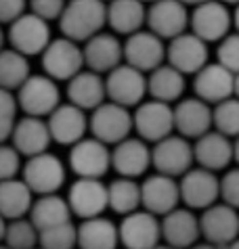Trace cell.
<instances>
[{
  "mask_svg": "<svg viewBox=\"0 0 239 249\" xmlns=\"http://www.w3.org/2000/svg\"><path fill=\"white\" fill-rule=\"evenodd\" d=\"M69 168L78 178H101L111 168V151L99 138H86L72 144L69 149Z\"/></svg>",
  "mask_w": 239,
  "mask_h": 249,
  "instance_id": "cell-8",
  "label": "cell"
},
{
  "mask_svg": "<svg viewBox=\"0 0 239 249\" xmlns=\"http://www.w3.org/2000/svg\"><path fill=\"white\" fill-rule=\"evenodd\" d=\"M147 23V6L143 0H109L107 4V25L116 34L140 32Z\"/></svg>",
  "mask_w": 239,
  "mask_h": 249,
  "instance_id": "cell-29",
  "label": "cell"
},
{
  "mask_svg": "<svg viewBox=\"0 0 239 249\" xmlns=\"http://www.w3.org/2000/svg\"><path fill=\"white\" fill-rule=\"evenodd\" d=\"M65 4L67 0H30V11L46 21H53V19H61Z\"/></svg>",
  "mask_w": 239,
  "mask_h": 249,
  "instance_id": "cell-43",
  "label": "cell"
},
{
  "mask_svg": "<svg viewBox=\"0 0 239 249\" xmlns=\"http://www.w3.org/2000/svg\"><path fill=\"white\" fill-rule=\"evenodd\" d=\"M214 126V109L210 103L201 101L199 96L195 99H182L174 107V130L185 136V138H195L210 132Z\"/></svg>",
  "mask_w": 239,
  "mask_h": 249,
  "instance_id": "cell-20",
  "label": "cell"
},
{
  "mask_svg": "<svg viewBox=\"0 0 239 249\" xmlns=\"http://www.w3.org/2000/svg\"><path fill=\"white\" fill-rule=\"evenodd\" d=\"M222 249H239V239H235L233 243H229L227 247H222Z\"/></svg>",
  "mask_w": 239,
  "mask_h": 249,
  "instance_id": "cell-50",
  "label": "cell"
},
{
  "mask_svg": "<svg viewBox=\"0 0 239 249\" xmlns=\"http://www.w3.org/2000/svg\"><path fill=\"white\" fill-rule=\"evenodd\" d=\"M17 96L11 90L0 88V142H6L13 136V130L17 124Z\"/></svg>",
  "mask_w": 239,
  "mask_h": 249,
  "instance_id": "cell-39",
  "label": "cell"
},
{
  "mask_svg": "<svg viewBox=\"0 0 239 249\" xmlns=\"http://www.w3.org/2000/svg\"><path fill=\"white\" fill-rule=\"evenodd\" d=\"M189 249H222V247H219V245H212V243H195L193 247H189Z\"/></svg>",
  "mask_w": 239,
  "mask_h": 249,
  "instance_id": "cell-46",
  "label": "cell"
},
{
  "mask_svg": "<svg viewBox=\"0 0 239 249\" xmlns=\"http://www.w3.org/2000/svg\"><path fill=\"white\" fill-rule=\"evenodd\" d=\"M109 207L120 216H128L143 207V193L135 178L120 176L109 184Z\"/></svg>",
  "mask_w": 239,
  "mask_h": 249,
  "instance_id": "cell-35",
  "label": "cell"
},
{
  "mask_svg": "<svg viewBox=\"0 0 239 249\" xmlns=\"http://www.w3.org/2000/svg\"><path fill=\"white\" fill-rule=\"evenodd\" d=\"M107 23V4L105 0H67L65 11L59 19L63 36L86 42L97 36Z\"/></svg>",
  "mask_w": 239,
  "mask_h": 249,
  "instance_id": "cell-1",
  "label": "cell"
},
{
  "mask_svg": "<svg viewBox=\"0 0 239 249\" xmlns=\"http://www.w3.org/2000/svg\"><path fill=\"white\" fill-rule=\"evenodd\" d=\"M233 23H235L237 32H239V4H237V9H235V13H233Z\"/></svg>",
  "mask_w": 239,
  "mask_h": 249,
  "instance_id": "cell-48",
  "label": "cell"
},
{
  "mask_svg": "<svg viewBox=\"0 0 239 249\" xmlns=\"http://www.w3.org/2000/svg\"><path fill=\"white\" fill-rule=\"evenodd\" d=\"M30 75V63L23 53L15 51V48L0 51V88L17 92Z\"/></svg>",
  "mask_w": 239,
  "mask_h": 249,
  "instance_id": "cell-34",
  "label": "cell"
},
{
  "mask_svg": "<svg viewBox=\"0 0 239 249\" xmlns=\"http://www.w3.org/2000/svg\"><path fill=\"white\" fill-rule=\"evenodd\" d=\"M0 249H11L9 245H4V243H0Z\"/></svg>",
  "mask_w": 239,
  "mask_h": 249,
  "instance_id": "cell-55",
  "label": "cell"
},
{
  "mask_svg": "<svg viewBox=\"0 0 239 249\" xmlns=\"http://www.w3.org/2000/svg\"><path fill=\"white\" fill-rule=\"evenodd\" d=\"M107 86V99L124 107H139L147 94V75L145 71L132 67L128 63L111 69L105 78Z\"/></svg>",
  "mask_w": 239,
  "mask_h": 249,
  "instance_id": "cell-11",
  "label": "cell"
},
{
  "mask_svg": "<svg viewBox=\"0 0 239 249\" xmlns=\"http://www.w3.org/2000/svg\"><path fill=\"white\" fill-rule=\"evenodd\" d=\"M199 237V218L189 207H177L170 213L161 216V239H164V243L177 249H189L198 243Z\"/></svg>",
  "mask_w": 239,
  "mask_h": 249,
  "instance_id": "cell-25",
  "label": "cell"
},
{
  "mask_svg": "<svg viewBox=\"0 0 239 249\" xmlns=\"http://www.w3.org/2000/svg\"><path fill=\"white\" fill-rule=\"evenodd\" d=\"M53 142L51 130L44 117H34V115H25L17 120L15 130L11 136V144L15 147L21 155L25 157H34L48 151V144Z\"/></svg>",
  "mask_w": 239,
  "mask_h": 249,
  "instance_id": "cell-26",
  "label": "cell"
},
{
  "mask_svg": "<svg viewBox=\"0 0 239 249\" xmlns=\"http://www.w3.org/2000/svg\"><path fill=\"white\" fill-rule=\"evenodd\" d=\"M140 193H143V210L156 213V216H166L179 207L180 201V184L177 178L166 174H153L145 182H140Z\"/></svg>",
  "mask_w": 239,
  "mask_h": 249,
  "instance_id": "cell-24",
  "label": "cell"
},
{
  "mask_svg": "<svg viewBox=\"0 0 239 249\" xmlns=\"http://www.w3.org/2000/svg\"><path fill=\"white\" fill-rule=\"evenodd\" d=\"M166 59L172 67L182 73H198L201 67L208 65V42L198 34H180L172 38L166 51Z\"/></svg>",
  "mask_w": 239,
  "mask_h": 249,
  "instance_id": "cell-21",
  "label": "cell"
},
{
  "mask_svg": "<svg viewBox=\"0 0 239 249\" xmlns=\"http://www.w3.org/2000/svg\"><path fill=\"white\" fill-rule=\"evenodd\" d=\"M143 2H149L151 4V2H156V0H143Z\"/></svg>",
  "mask_w": 239,
  "mask_h": 249,
  "instance_id": "cell-56",
  "label": "cell"
},
{
  "mask_svg": "<svg viewBox=\"0 0 239 249\" xmlns=\"http://www.w3.org/2000/svg\"><path fill=\"white\" fill-rule=\"evenodd\" d=\"M27 4H30V0H0V25H11L15 19L27 13Z\"/></svg>",
  "mask_w": 239,
  "mask_h": 249,
  "instance_id": "cell-44",
  "label": "cell"
},
{
  "mask_svg": "<svg viewBox=\"0 0 239 249\" xmlns=\"http://www.w3.org/2000/svg\"><path fill=\"white\" fill-rule=\"evenodd\" d=\"M120 228V243L124 249H153L161 243V220L147 210H137L122 216Z\"/></svg>",
  "mask_w": 239,
  "mask_h": 249,
  "instance_id": "cell-10",
  "label": "cell"
},
{
  "mask_svg": "<svg viewBox=\"0 0 239 249\" xmlns=\"http://www.w3.org/2000/svg\"><path fill=\"white\" fill-rule=\"evenodd\" d=\"M220 2H224V4H239V0H220Z\"/></svg>",
  "mask_w": 239,
  "mask_h": 249,
  "instance_id": "cell-54",
  "label": "cell"
},
{
  "mask_svg": "<svg viewBox=\"0 0 239 249\" xmlns=\"http://www.w3.org/2000/svg\"><path fill=\"white\" fill-rule=\"evenodd\" d=\"M120 228L111 220L97 216L82 220L78 226V249H116Z\"/></svg>",
  "mask_w": 239,
  "mask_h": 249,
  "instance_id": "cell-30",
  "label": "cell"
},
{
  "mask_svg": "<svg viewBox=\"0 0 239 249\" xmlns=\"http://www.w3.org/2000/svg\"><path fill=\"white\" fill-rule=\"evenodd\" d=\"M34 205V193L23 178H11L0 182V213L6 220L30 216Z\"/></svg>",
  "mask_w": 239,
  "mask_h": 249,
  "instance_id": "cell-32",
  "label": "cell"
},
{
  "mask_svg": "<svg viewBox=\"0 0 239 249\" xmlns=\"http://www.w3.org/2000/svg\"><path fill=\"white\" fill-rule=\"evenodd\" d=\"M42 67H44V73L51 75L53 80L69 82L74 75H78L86 67L80 42H76L67 36L51 40V44L42 53Z\"/></svg>",
  "mask_w": 239,
  "mask_h": 249,
  "instance_id": "cell-4",
  "label": "cell"
},
{
  "mask_svg": "<svg viewBox=\"0 0 239 249\" xmlns=\"http://www.w3.org/2000/svg\"><path fill=\"white\" fill-rule=\"evenodd\" d=\"M147 92L156 101H179L180 94L185 92V73L179 71L177 67H172L170 63L159 65L147 75Z\"/></svg>",
  "mask_w": 239,
  "mask_h": 249,
  "instance_id": "cell-33",
  "label": "cell"
},
{
  "mask_svg": "<svg viewBox=\"0 0 239 249\" xmlns=\"http://www.w3.org/2000/svg\"><path fill=\"white\" fill-rule=\"evenodd\" d=\"M180 201L189 210H208L220 199V178L206 168H191L180 176Z\"/></svg>",
  "mask_w": 239,
  "mask_h": 249,
  "instance_id": "cell-12",
  "label": "cell"
},
{
  "mask_svg": "<svg viewBox=\"0 0 239 249\" xmlns=\"http://www.w3.org/2000/svg\"><path fill=\"white\" fill-rule=\"evenodd\" d=\"M193 90L201 101L219 105L235 96V73L220 63H208L195 73Z\"/></svg>",
  "mask_w": 239,
  "mask_h": 249,
  "instance_id": "cell-18",
  "label": "cell"
},
{
  "mask_svg": "<svg viewBox=\"0 0 239 249\" xmlns=\"http://www.w3.org/2000/svg\"><path fill=\"white\" fill-rule=\"evenodd\" d=\"M36 249H42V247H40V245H38V247H36Z\"/></svg>",
  "mask_w": 239,
  "mask_h": 249,
  "instance_id": "cell-57",
  "label": "cell"
},
{
  "mask_svg": "<svg viewBox=\"0 0 239 249\" xmlns=\"http://www.w3.org/2000/svg\"><path fill=\"white\" fill-rule=\"evenodd\" d=\"M48 130H51V136L55 142L59 144H67L72 147L78 141H82L86 130H90L88 126V117L84 113V109H80L74 103H61V105L55 109V111L46 117Z\"/></svg>",
  "mask_w": 239,
  "mask_h": 249,
  "instance_id": "cell-19",
  "label": "cell"
},
{
  "mask_svg": "<svg viewBox=\"0 0 239 249\" xmlns=\"http://www.w3.org/2000/svg\"><path fill=\"white\" fill-rule=\"evenodd\" d=\"M88 126L95 138H99L105 144H118L135 130V117L128 107L118 105L114 101H105L88 117Z\"/></svg>",
  "mask_w": 239,
  "mask_h": 249,
  "instance_id": "cell-3",
  "label": "cell"
},
{
  "mask_svg": "<svg viewBox=\"0 0 239 249\" xmlns=\"http://www.w3.org/2000/svg\"><path fill=\"white\" fill-rule=\"evenodd\" d=\"M231 23H233V17L227 4L220 0H206L193 9L189 25H191V32L206 42H220L224 36H229Z\"/></svg>",
  "mask_w": 239,
  "mask_h": 249,
  "instance_id": "cell-17",
  "label": "cell"
},
{
  "mask_svg": "<svg viewBox=\"0 0 239 249\" xmlns=\"http://www.w3.org/2000/svg\"><path fill=\"white\" fill-rule=\"evenodd\" d=\"M216 57H219L220 65L231 69L233 73H239V32L229 34L220 40Z\"/></svg>",
  "mask_w": 239,
  "mask_h": 249,
  "instance_id": "cell-40",
  "label": "cell"
},
{
  "mask_svg": "<svg viewBox=\"0 0 239 249\" xmlns=\"http://www.w3.org/2000/svg\"><path fill=\"white\" fill-rule=\"evenodd\" d=\"M193 153L199 168H206L212 172L224 170L235 159L231 138L219 132V130H210V132L199 136L193 144Z\"/></svg>",
  "mask_w": 239,
  "mask_h": 249,
  "instance_id": "cell-28",
  "label": "cell"
},
{
  "mask_svg": "<svg viewBox=\"0 0 239 249\" xmlns=\"http://www.w3.org/2000/svg\"><path fill=\"white\" fill-rule=\"evenodd\" d=\"M51 25L46 19H42L34 13H23L9 25V42L11 48L23 53L25 57L42 54L46 46L51 44Z\"/></svg>",
  "mask_w": 239,
  "mask_h": 249,
  "instance_id": "cell-7",
  "label": "cell"
},
{
  "mask_svg": "<svg viewBox=\"0 0 239 249\" xmlns=\"http://www.w3.org/2000/svg\"><path fill=\"white\" fill-rule=\"evenodd\" d=\"M233 155H235V161L239 165V136L235 138V142H233Z\"/></svg>",
  "mask_w": 239,
  "mask_h": 249,
  "instance_id": "cell-47",
  "label": "cell"
},
{
  "mask_svg": "<svg viewBox=\"0 0 239 249\" xmlns=\"http://www.w3.org/2000/svg\"><path fill=\"white\" fill-rule=\"evenodd\" d=\"M67 101L78 105L84 111H95L107 99V86H105L103 73H97L93 69H82L78 75H74L67 82Z\"/></svg>",
  "mask_w": 239,
  "mask_h": 249,
  "instance_id": "cell-27",
  "label": "cell"
},
{
  "mask_svg": "<svg viewBox=\"0 0 239 249\" xmlns=\"http://www.w3.org/2000/svg\"><path fill=\"white\" fill-rule=\"evenodd\" d=\"M201 237L212 245L227 247L239 239V212L227 203H214L199 216Z\"/></svg>",
  "mask_w": 239,
  "mask_h": 249,
  "instance_id": "cell-15",
  "label": "cell"
},
{
  "mask_svg": "<svg viewBox=\"0 0 239 249\" xmlns=\"http://www.w3.org/2000/svg\"><path fill=\"white\" fill-rule=\"evenodd\" d=\"M135 132L147 142H159L174 130V107L164 101H143L135 109Z\"/></svg>",
  "mask_w": 239,
  "mask_h": 249,
  "instance_id": "cell-9",
  "label": "cell"
},
{
  "mask_svg": "<svg viewBox=\"0 0 239 249\" xmlns=\"http://www.w3.org/2000/svg\"><path fill=\"white\" fill-rule=\"evenodd\" d=\"M214 128L229 138L239 136V99H231L214 105Z\"/></svg>",
  "mask_w": 239,
  "mask_h": 249,
  "instance_id": "cell-38",
  "label": "cell"
},
{
  "mask_svg": "<svg viewBox=\"0 0 239 249\" xmlns=\"http://www.w3.org/2000/svg\"><path fill=\"white\" fill-rule=\"evenodd\" d=\"M191 23L187 4L180 0H156L147 9V27L164 40H172L185 34Z\"/></svg>",
  "mask_w": 239,
  "mask_h": 249,
  "instance_id": "cell-16",
  "label": "cell"
},
{
  "mask_svg": "<svg viewBox=\"0 0 239 249\" xmlns=\"http://www.w3.org/2000/svg\"><path fill=\"white\" fill-rule=\"evenodd\" d=\"M235 96L239 99V73H235Z\"/></svg>",
  "mask_w": 239,
  "mask_h": 249,
  "instance_id": "cell-51",
  "label": "cell"
},
{
  "mask_svg": "<svg viewBox=\"0 0 239 249\" xmlns=\"http://www.w3.org/2000/svg\"><path fill=\"white\" fill-rule=\"evenodd\" d=\"M67 203L82 220L103 216L109 207V184H103L101 178H78L67 191Z\"/></svg>",
  "mask_w": 239,
  "mask_h": 249,
  "instance_id": "cell-14",
  "label": "cell"
},
{
  "mask_svg": "<svg viewBox=\"0 0 239 249\" xmlns=\"http://www.w3.org/2000/svg\"><path fill=\"white\" fill-rule=\"evenodd\" d=\"M195 161L193 144L180 134H170L151 147V165L166 176H182L191 170Z\"/></svg>",
  "mask_w": 239,
  "mask_h": 249,
  "instance_id": "cell-5",
  "label": "cell"
},
{
  "mask_svg": "<svg viewBox=\"0 0 239 249\" xmlns=\"http://www.w3.org/2000/svg\"><path fill=\"white\" fill-rule=\"evenodd\" d=\"M21 168V153L13 144L0 142V182L17 178Z\"/></svg>",
  "mask_w": 239,
  "mask_h": 249,
  "instance_id": "cell-41",
  "label": "cell"
},
{
  "mask_svg": "<svg viewBox=\"0 0 239 249\" xmlns=\"http://www.w3.org/2000/svg\"><path fill=\"white\" fill-rule=\"evenodd\" d=\"M15 96L21 111L34 117H48L61 105V90L57 80H53L46 73L30 75Z\"/></svg>",
  "mask_w": 239,
  "mask_h": 249,
  "instance_id": "cell-2",
  "label": "cell"
},
{
  "mask_svg": "<svg viewBox=\"0 0 239 249\" xmlns=\"http://www.w3.org/2000/svg\"><path fill=\"white\" fill-rule=\"evenodd\" d=\"M40 247L42 249H76L78 247V226L74 222H65L46 231H40Z\"/></svg>",
  "mask_w": 239,
  "mask_h": 249,
  "instance_id": "cell-37",
  "label": "cell"
},
{
  "mask_svg": "<svg viewBox=\"0 0 239 249\" xmlns=\"http://www.w3.org/2000/svg\"><path fill=\"white\" fill-rule=\"evenodd\" d=\"M4 245H9L11 249H36L40 245V231L30 220V216L9 220Z\"/></svg>",
  "mask_w": 239,
  "mask_h": 249,
  "instance_id": "cell-36",
  "label": "cell"
},
{
  "mask_svg": "<svg viewBox=\"0 0 239 249\" xmlns=\"http://www.w3.org/2000/svg\"><path fill=\"white\" fill-rule=\"evenodd\" d=\"M4 48V32H2V27H0V51Z\"/></svg>",
  "mask_w": 239,
  "mask_h": 249,
  "instance_id": "cell-53",
  "label": "cell"
},
{
  "mask_svg": "<svg viewBox=\"0 0 239 249\" xmlns=\"http://www.w3.org/2000/svg\"><path fill=\"white\" fill-rule=\"evenodd\" d=\"M220 199L222 203L239 210V168L229 170L220 178Z\"/></svg>",
  "mask_w": 239,
  "mask_h": 249,
  "instance_id": "cell-42",
  "label": "cell"
},
{
  "mask_svg": "<svg viewBox=\"0 0 239 249\" xmlns=\"http://www.w3.org/2000/svg\"><path fill=\"white\" fill-rule=\"evenodd\" d=\"M180 2H185V4H193V6H198L201 2H206V0H180Z\"/></svg>",
  "mask_w": 239,
  "mask_h": 249,
  "instance_id": "cell-49",
  "label": "cell"
},
{
  "mask_svg": "<svg viewBox=\"0 0 239 249\" xmlns=\"http://www.w3.org/2000/svg\"><path fill=\"white\" fill-rule=\"evenodd\" d=\"M21 178L32 189L34 195H53L65 182V165L57 155L44 151L40 155L27 157L21 170Z\"/></svg>",
  "mask_w": 239,
  "mask_h": 249,
  "instance_id": "cell-6",
  "label": "cell"
},
{
  "mask_svg": "<svg viewBox=\"0 0 239 249\" xmlns=\"http://www.w3.org/2000/svg\"><path fill=\"white\" fill-rule=\"evenodd\" d=\"M151 165V147L140 136H128L114 144L111 151V168L120 176L139 178Z\"/></svg>",
  "mask_w": 239,
  "mask_h": 249,
  "instance_id": "cell-22",
  "label": "cell"
},
{
  "mask_svg": "<svg viewBox=\"0 0 239 249\" xmlns=\"http://www.w3.org/2000/svg\"><path fill=\"white\" fill-rule=\"evenodd\" d=\"M72 207L67 203V197H61L57 193L53 195H40L34 199V205L30 210V220L36 224L38 231L72 222Z\"/></svg>",
  "mask_w": 239,
  "mask_h": 249,
  "instance_id": "cell-31",
  "label": "cell"
},
{
  "mask_svg": "<svg viewBox=\"0 0 239 249\" xmlns=\"http://www.w3.org/2000/svg\"><path fill=\"white\" fill-rule=\"evenodd\" d=\"M6 224H9V220H6L2 213H0V243H4V234H6Z\"/></svg>",
  "mask_w": 239,
  "mask_h": 249,
  "instance_id": "cell-45",
  "label": "cell"
},
{
  "mask_svg": "<svg viewBox=\"0 0 239 249\" xmlns=\"http://www.w3.org/2000/svg\"><path fill=\"white\" fill-rule=\"evenodd\" d=\"M82 51H84V65H86V69H93L97 73L107 75L111 69L122 65L124 61V44L120 42L116 34L99 32L97 36L84 42Z\"/></svg>",
  "mask_w": 239,
  "mask_h": 249,
  "instance_id": "cell-23",
  "label": "cell"
},
{
  "mask_svg": "<svg viewBox=\"0 0 239 249\" xmlns=\"http://www.w3.org/2000/svg\"><path fill=\"white\" fill-rule=\"evenodd\" d=\"M153 249H177V247H172V245H168V243H159V245H156Z\"/></svg>",
  "mask_w": 239,
  "mask_h": 249,
  "instance_id": "cell-52",
  "label": "cell"
},
{
  "mask_svg": "<svg viewBox=\"0 0 239 249\" xmlns=\"http://www.w3.org/2000/svg\"><path fill=\"white\" fill-rule=\"evenodd\" d=\"M168 46L164 44V38L151 30H140L126 38L124 42V61L132 67L140 69L145 73H151L153 69L164 65Z\"/></svg>",
  "mask_w": 239,
  "mask_h": 249,
  "instance_id": "cell-13",
  "label": "cell"
}]
</instances>
